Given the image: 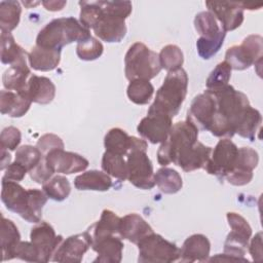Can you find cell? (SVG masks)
I'll list each match as a JSON object with an SVG mask.
<instances>
[{"label":"cell","instance_id":"cell-45","mask_svg":"<svg viewBox=\"0 0 263 263\" xmlns=\"http://www.w3.org/2000/svg\"><path fill=\"white\" fill-rule=\"evenodd\" d=\"M22 141V135L18 128L14 126H7L2 129L0 134V147L5 150L13 151L18 148Z\"/></svg>","mask_w":263,"mask_h":263},{"label":"cell","instance_id":"cell-33","mask_svg":"<svg viewBox=\"0 0 263 263\" xmlns=\"http://www.w3.org/2000/svg\"><path fill=\"white\" fill-rule=\"evenodd\" d=\"M120 217H118L114 212L110 210H104L102 212L101 218L92 226V242L97 241L108 235L118 234Z\"/></svg>","mask_w":263,"mask_h":263},{"label":"cell","instance_id":"cell-25","mask_svg":"<svg viewBox=\"0 0 263 263\" xmlns=\"http://www.w3.org/2000/svg\"><path fill=\"white\" fill-rule=\"evenodd\" d=\"M123 242L121 237L113 235H108L97 241H93L91 249L98 254L97 258L93 260L95 263H119L122 260Z\"/></svg>","mask_w":263,"mask_h":263},{"label":"cell","instance_id":"cell-4","mask_svg":"<svg viewBox=\"0 0 263 263\" xmlns=\"http://www.w3.org/2000/svg\"><path fill=\"white\" fill-rule=\"evenodd\" d=\"M102 13L93 26L92 31L99 39L115 43L120 42L126 34L125 20L130 15L133 5L130 1H98Z\"/></svg>","mask_w":263,"mask_h":263},{"label":"cell","instance_id":"cell-21","mask_svg":"<svg viewBox=\"0 0 263 263\" xmlns=\"http://www.w3.org/2000/svg\"><path fill=\"white\" fill-rule=\"evenodd\" d=\"M1 184V200L5 208L25 220L29 208V189H25L13 181L2 180Z\"/></svg>","mask_w":263,"mask_h":263},{"label":"cell","instance_id":"cell-27","mask_svg":"<svg viewBox=\"0 0 263 263\" xmlns=\"http://www.w3.org/2000/svg\"><path fill=\"white\" fill-rule=\"evenodd\" d=\"M32 101L26 93L12 90L0 91V112L9 117L18 118L24 116L30 109Z\"/></svg>","mask_w":263,"mask_h":263},{"label":"cell","instance_id":"cell-49","mask_svg":"<svg viewBox=\"0 0 263 263\" xmlns=\"http://www.w3.org/2000/svg\"><path fill=\"white\" fill-rule=\"evenodd\" d=\"M249 247V252L256 262L262 261V233L258 232L251 240Z\"/></svg>","mask_w":263,"mask_h":263},{"label":"cell","instance_id":"cell-9","mask_svg":"<svg viewBox=\"0 0 263 263\" xmlns=\"http://www.w3.org/2000/svg\"><path fill=\"white\" fill-rule=\"evenodd\" d=\"M140 263H172L179 260L180 249L160 234L152 232L138 245Z\"/></svg>","mask_w":263,"mask_h":263},{"label":"cell","instance_id":"cell-19","mask_svg":"<svg viewBox=\"0 0 263 263\" xmlns=\"http://www.w3.org/2000/svg\"><path fill=\"white\" fill-rule=\"evenodd\" d=\"M208 11L213 13L217 21L220 22L223 31H233L241 26L243 22V9L240 2H219L206 1Z\"/></svg>","mask_w":263,"mask_h":263},{"label":"cell","instance_id":"cell-47","mask_svg":"<svg viewBox=\"0 0 263 263\" xmlns=\"http://www.w3.org/2000/svg\"><path fill=\"white\" fill-rule=\"evenodd\" d=\"M30 178L35 181L37 184H44L45 182H47L52 176L53 173L52 171L48 167V165L45 162V159L43 157V159L40 161L39 164H37L33 170H31L29 172Z\"/></svg>","mask_w":263,"mask_h":263},{"label":"cell","instance_id":"cell-1","mask_svg":"<svg viewBox=\"0 0 263 263\" xmlns=\"http://www.w3.org/2000/svg\"><path fill=\"white\" fill-rule=\"evenodd\" d=\"M215 100L216 111L209 132L215 137L232 138L253 108L248 97L232 85L210 90Z\"/></svg>","mask_w":263,"mask_h":263},{"label":"cell","instance_id":"cell-50","mask_svg":"<svg viewBox=\"0 0 263 263\" xmlns=\"http://www.w3.org/2000/svg\"><path fill=\"white\" fill-rule=\"evenodd\" d=\"M41 3L48 11H60L67 4L66 1H42Z\"/></svg>","mask_w":263,"mask_h":263},{"label":"cell","instance_id":"cell-32","mask_svg":"<svg viewBox=\"0 0 263 263\" xmlns=\"http://www.w3.org/2000/svg\"><path fill=\"white\" fill-rule=\"evenodd\" d=\"M155 185L162 193L175 194L183 187V180L180 174L170 167H161L154 173Z\"/></svg>","mask_w":263,"mask_h":263},{"label":"cell","instance_id":"cell-11","mask_svg":"<svg viewBox=\"0 0 263 263\" xmlns=\"http://www.w3.org/2000/svg\"><path fill=\"white\" fill-rule=\"evenodd\" d=\"M238 148L230 139H221L212 149L211 156L203 168L208 174L214 175L220 181H223L225 176L234 168Z\"/></svg>","mask_w":263,"mask_h":263},{"label":"cell","instance_id":"cell-34","mask_svg":"<svg viewBox=\"0 0 263 263\" xmlns=\"http://www.w3.org/2000/svg\"><path fill=\"white\" fill-rule=\"evenodd\" d=\"M22 7L18 1L0 2V29L1 32L10 33L14 30L21 20Z\"/></svg>","mask_w":263,"mask_h":263},{"label":"cell","instance_id":"cell-48","mask_svg":"<svg viewBox=\"0 0 263 263\" xmlns=\"http://www.w3.org/2000/svg\"><path fill=\"white\" fill-rule=\"evenodd\" d=\"M27 173H28V171L24 165H22L21 163H18L16 161H13L5 168L2 180L13 181V182L18 183L25 178Z\"/></svg>","mask_w":263,"mask_h":263},{"label":"cell","instance_id":"cell-46","mask_svg":"<svg viewBox=\"0 0 263 263\" xmlns=\"http://www.w3.org/2000/svg\"><path fill=\"white\" fill-rule=\"evenodd\" d=\"M36 147L40 150L43 156H45L48 152L55 149H64L65 144L63 140L54 135V134H45L41 136V138L37 141Z\"/></svg>","mask_w":263,"mask_h":263},{"label":"cell","instance_id":"cell-43","mask_svg":"<svg viewBox=\"0 0 263 263\" xmlns=\"http://www.w3.org/2000/svg\"><path fill=\"white\" fill-rule=\"evenodd\" d=\"M80 13H79V22L83 27L90 30L99 21L102 9L98 1L87 2V1H80Z\"/></svg>","mask_w":263,"mask_h":263},{"label":"cell","instance_id":"cell-40","mask_svg":"<svg viewBox=\"0 0 263 263\" xmlns=\"http://www.w3.org/2000/svg\"><path fill=\"white\" fill-rule=\"evenodd\" d=\"M43 155L37 147L32 145H23L15 151L14 161L24 165L28 173L33 170L43 159Z\"/></svg>","mask_w":263,"mask_h":263},{"label":"cell","instance_id":"cell-28","mask_svg":"<svg viewBox=\"0 0 263 263\" xmlns=\"http://www.w3.org/2000/svg\"><path fill=\"white\" fill-rule=\"evenodd\" d=\"M28 62L31 68L36 71H51L61 62V50L45 48L35 44L28 53Z\"/></svg>","mask_w":263,"mask_h":263},{"label":"cell","instance_id":"cell-35","mask_svg":"<svg viewBox=\"0 0 263 263\" xmlns=\"http://www.w3.org/2000/svg\"><path fill=\"white\" fill-rule=\"evenodd\" d=\"M101 166L103 172L119 181L127 179V164L122 155L105 151L102 157Z\"/></svg>","mask_w":263,"mask_h":263},{"label":"cell","instance_id":"cell-41","mask_svg":"<svg viewBox=\"0 0 263 263\" xmlns=\"http://www.w3.org/2000/svg\"><path fill=\"white\" fill-rule=\"evenodd\" d=\"M231 67L225 61L219 63L205 81L206 89L214 90L227 85L231 77Z\"/></svg>","mask_w":263,"mask_h":263},{"label":"cell","instance_id":"cell-24","mask_svg":"<svg viewBox=\"0 0 263 263\" xmlns=\"http://www.w3.org/2000/svg\"><path fill=\"white\" fill-rule=\"evenodd\" d=\"M28 54L23 57L16 63L10 65L3 73L2 82L6 90H12L20 93H26L28 80L30 78L31 70L27 64Z\"/></svg>","mask_w":263,"mask_h":263},{"label":"cell","instance_id":"cell-42","mask_svg":"<svg viewBox=\"0 0 263 263\" xmlns=\"http://www.w3.org/2000/svg\"><path fill=\"white\" fill-rule=\"evenodd\" d=\"M104 51V46L101 41L95 37H90L83 42L77 43L76 54L82 61H95L99 59Z\"/></svg>","mask_w":263,"mask_h":263},{"label":"cell","instance_id":"cell-22","mask_svg":"<svg viewBox=\"0 0 263 263\" xmlns=\"http://www.w3.org/2000/svg\"><path fill=\"white\" fill-rule=\"evenodd\" d=\"M152 232H154L152 227L138 214L132 213L120 218L118 235L135 245Z\"/></svg>","mask_w":263,"mask_h":263},{"label":"cell","instance_id":"cell-7","mask_svg":"<svg viewBox=\"0 0 263 263\" xmlns=\"http://www.w3.org/2000/svg\"><path fill=\"white\" fill-rule=\"evenodd\" d=\"M194 28L200 35L196 41L197 53L201 59L210 60L222 47L226 32L210 11H201L195 15Z\"/></svg>","mask_w":263,"mask_h":263},{"label":"cell","instance_id":"cell-44","mask_svg":"<svg viewBox=\"0 0 263 263\" xmlns=\"http://www.w3.org/2000/svg\"><path fill=\"white\" fill-rule=\"evenodd\" d=\"M12 259L17 258L27 262H39V253L31 241H20L11 253Z\"/></svg>","mask_w":263,"mask_h":263},{"label":"cell","instance_id":"cell-51","mask_svg":"<svg viewBox=\"0 0 263 263\" xmlns=\"http://www.w3.org/2000/svg\"><path fill=\"white\" fill-rule=\"evenodd\" d=\"M10 160H11V156H10L8 150H5V149L1 148V166H0V170L1 171L5 170L10 164Z\"/></svg>","mask_w":263,"mask_h":263},{"label":"cell","instance_id":"cell-17","mask_svg":"<svg viewBox=\"0 0 263 263\" xmlns=\"http://www.w3.org/2000/svg\"><path fill=\"white\" fill-rule=\"evenodd\" d=\"M216 111L215 100L209 90L197 95L191 102L187 112V120L193 123L197 129L209 130Z\"/></svg>","mask_w":263,"mask_h":263},{"label":"cell","instance_id":"cell-31","mask_svg":"<svg viewBox=\"0 0 263 263\" xmlns=\"http://www.w3.org/2000/svg\"><path fill=\"white\" fill-rule=\"evenodd\" d=\"M212 153V148L203 145L201 142H196L192 149L178 163L184 172H193L203 168Z\"/></svg>","mask_w":263,"mask_h":263},{"label":"cell","instance_id":"cell-20","mask_svg":"<svg viewBox=\"0 0 263 263\" xmlns=\"http://www.w3.org/2000/svg\"><path fill=\"white\" fill-rule=\"evenodd\" d=\"M106 151L126 156L127 153L135 149L147 150L148 144L144 139L129 136L125 130L119 127H113L107 132L104 138Z\"/></svg>","mask_w":263,"mask_h":263},{"label":"cell","instance_id":"cell-5","mask_svg":"<svg viewBox=\"0 0 263 263\" xmlns=\"http://www.w3.org/2000/svg\"><path fill=\"white\" fill-rule=\"evenodd\" d=\"M198 139V129L189 120L178 121L173 124L166 140L160 144L157 151V161L165 166L178 162L191 150Z\"/></svg>","mask_w":263,"mask_h":263},{"label":"cell","instance_id":"cell-8","mask_svg":"<svg viewBox=\"0 0 263 263\" xmlns=\"http://www.w3.org/2000/svg\"><path fill=\"white\" fill-rule=\"evenodd\" d=\"M263 38L260 35L247 36L239 45L229 47L225 53V62L233 70L242 71L251 66H260L262 62Z\"/></svg>","mask_w":263,"mask_h":263},{"label":"cell","instance_id":"cell-18","mask_svg":"<svg viewBox=\"0 0 263 263\" xmlns=\"http://www.w3.org/2000/svg\"><path fill=\"white\" fill-rule=\"evenodd\" d=\"M171 117L162 114H147L137 126L139 135L152 144L163 143L173 126Z\"/></svg>","mask_w":263,"mask_h":263},{"label":"cell","instance_id":"cell-16","mask_svg":"<svg viewBox=\"0 0 263 263\" xmlns=\"http://www.w3.org/2000/svg\"><path fill=\"white\" fill-rule=\"evenodd\" d=\"M44 159L53 174L71 175L83 172L89 164L85 157L74 152L65 151L64 149H55L48 152Z\"/></svg>","mask_w":263,"mask_h":263},{"label":"cell","instance_id":"cell-29","mask_svg":"<svg viewBox=\"0 0 263 263\" xmlns=\"http://www.w3.org/2000/svg\"><path fill=\"white\" fill-rule=\"evenodd\" d=\"M74 186L80 191H108L112 186V180L105 172L91 170L78 175L74 180Z\"/></svg>","mask_w":263,"mask_h":263},{"label":"cell","instance_id":"cell-26","mask_svg":"<svg viewBox=\"0 0 263 263\" xmlns=\"http://www.w3.org/2000/svg\"><path fill=\"white\" fill-rule=\"evenodd\" d=\"M26 95L32 101L40 105H47L52 102L55 96V85L53 82L45 76L31 75L27 88Z\"/></svg>","mask_w":263,"mask_h":263},{"label":"cell","instance_id":"cell-10","mask_svg":"<svg viewBox=\"0 0 263 263\" xmlns=\"http://www.w3.org/2000/svg\"><path fill=\"white\" fill-rule=\"evenodd\" d=\"M146 151L135 149L127 153V180L139 189L150 190L155 186L154 171Z\"/></svg>","mask_w":263,"mask_h":263},{"label":"cell","instance_id":"cell-12","mask_svg":"<svg viewBox=\"0 0 263 263\" xmlns=\"http://www.w3.org/2000/svg\"><path fill=\"white\" fill-rule=\"evenodd\" d=\"M226 218L231 231L224 242V254L243 258L252 236V228L248 221L237 213L229 212Z\"/></svg>","mask_w":263,"mask_h":263},{"label":"cell","instance_id":"cell-6","mask_svg":"<svg viewBox=\"0 0 263 263\" xmlns=\"http://www.w3.org/2000/svg\"><path fill=\"white\" fill-rule=\"evenodd\" d=\"M159 55L146 44L136 42L129 46L124 57V74L127 80H150L161 71Z\"/></svg>","mask_w":263,"mask_h":263},{"label":"cell","instance_id":"cell-39","mask_svg":"<svg viewBox=\"0 0 263 263\" xmlns=\"http://www.w3.org/2000/svg\"><path fill=\"white\" fill-rule=\"evenodd\" d=\"M158 55L161 68L167 72H174L181 69L184 63L183 52L181 48L175 44H168L162 47Z\"/></svg>","mask_w":263,"mask_h":263},{"label":"cell","instance_id":"cell-14","mask_svg":"<svg viewBox=\"0 0 263 263\" xmlns=\"http://www.w3.org/2000/svg\"><path fill=\"white\" fill-rule=\"evenodd\" d=\"M30 241L39 253V262H48L63 241L62 235H57L53 227L45 221L37 223L30 232Z\"/></svg>","mask_w":263,"mask_h":263},{"label":"cell","instance_id":"cell-36","mask_svg":"<svg viewBox=\"0 0 263 263\" xmlns=\"http://www.w3.org/2000/svg\"><path fill=\"white\" fill-rule=\"evenodd\" d=\"M154 93V86L148 80L136 79L129 81L126 89L127 98L136 105H146Z\"/></svg>","mask_w":263,"mask_h":263},{"label":"cell","instance_id":"cell-2","mask_svg":"<svg viewBox=\"0 0 263 263\" xmlns=\"http://www.w3.org/2000/svg\"><path fill=\"white\" fill-rule=\"evenodd\" d=\"M90 30L86 29L75 17H59L46 24L36 37V45L62 50L73 42H83L90 38Z\"/></svg>","mask_w":263,"mask_h":263},{"label":"cell","instance_id":"cell-38","mask_svg":"<svg viewBox=\"0 0 263 263\" xmlns=\"http://www.w3.org/2000/svg\"><path fill=\"white\" fill-rule=\"evenodd\" d=\"M28 53L15 42L10 33L1 32V62L4 65H12Z\"/></svg>","mask_w":263,"mask_h":263},{"label":"cell","instance_id":"cell-23","mask_svg":"<svg viewBox=\"0 0 263 263\" xmlns=\"http://www.w3.org/2000/svg\"><path fill=\"white\" fill-rule=\"evenodd\" d=\"M211 242L203 234H192L185 239L180 249V262H205L209 260Z\"/></svg>","mask_w":263,"mask_h":263},{"label":"cell","instance_id":"cell-30","mask_svg":"<svg viewBox=\"0 0 263 263\" xmlns=\"http://www.w3.org/2000/svg\"><path fill=\"white\" fill-rule=\"evenodd\" d=\"M1 261L12 259L11 253L14 247L21 241V234L15 224L5 217L1 216Z\"/></svg>","mask_w":263,"mask_h":263},{"label":"cell","instance_id":"cell-13","mask_svg":"<svg viewBox=\"0 0 263 263\" xmlns=\"http://www.w3.org/2000/svg\"><path fill=\"white\" fill-rule=\"evenodd\" d=\"M92 245V236L88 230L71 235L60 243L52 261L61 263H80L84 254Z\"/></svg>","mask_w":263,"mask_h":263},{"label":"cell","instance_id":"cell-3","mask_svg":"<svg viewBox=\"0 0 263 263\" xmlns=\"http://www.w3.org/2000/svg\"><path fill=\"white\" fill-rule=\"evenodd\" d=\"M187 88L188 75L183 68L168 72L162 85L156 91L147 114H162L174 118L185 101Z\"/></svg>","mask_w":263,"mask_h":263},{"label":"cell","instance_id":"cell-37","mask_svg":"<svg viewBox=\"0 0 263 263\" xmlns=\"http://www.w3.org/2000/svg\"><path fill=\"white\" fill-rule=\"evenodd\" d=\"M42 190L48 198L55 201H63L70 195L71 185L65 176L57 175L42 185Z\"/></svg>","mask_w":263,"mask_h":263},{"label":"cell","instance_id":"cell-15","mask_svg":"<svg viewBox=\"0 0 263 263\" xmlns=\"http://www.w3.org/2000/svg\"><path fill=\"white\" fill-rule=\"evenodd\" d=\"M259 155L251 147L238 148L236 163L234 168L228 173L224 179L233 186H243L249 184L253 179V171L257 167Z\"/></svg>","mask_w":263,"mask_h":263}]
</instances>
